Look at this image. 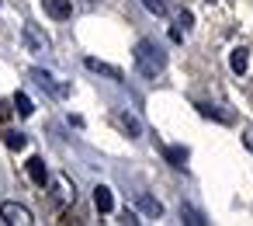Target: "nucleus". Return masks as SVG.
<instances>
[{
	"mask_svg": "<svg viewBox=\"0 0 253 226\" xmlns=\"http://www.w3.org/2000/svg\"><path fill=\"white\" fill-rule=\"evenodd\" d=\"M246 146H250V150H253V132H246Z\"/></svg>",
	"mask_w": 253,
	"mask_h": 226,
	"instance_id": "nucleus-19",
	"label": "nucleus"
},
{
	"mask_svg": "<svg viewBox=\"0 0 253 226\" xmlns=\"http://www.w3.org/2000/svg\"><path fill=\"white\" fill-rule=\"evenodd\" d=\"M115 122L132 136V139H139V132H142V125H139V118H132V115H115Z\"/></svg>",
	"mask_w": 253,
	"mask_h": 226,
	"instance_id": "nucleus-10",
	"label": "nucleus"
},
{
	"mask_svg": "<svg viewBox=\"0 0 253 226\" xmlns=\"http://www.w3.org/2000/svg\"><path fill=\"white\" fill-rule=\"evenodd\" d=\"M198 112H201L205 118H218V122H229V115H225V112H218V108H211V105H198Z\"/></svg>",
	"mask_w": 253,
	"mask_h": 226,
	"instance_id": "nucleus-15",
	"label": "nucleus"
},
{
	"mask_svg": "<svg viewBox=\"0 0 253 226\" xmlns=\"http://www.w3.org/2000/svg\"><path fill=\"white\" fill-rule=\"evenodd\" d=\"M87 70L104 73V77H111V80H122V70H118V66H111V63H101V59H87Z\"/></svg>",
	"mask_w": 253,
	"mask_h": 226,
	"instance_id": "nucleus-8",
	"label": "nucleus"
},
{
	"mask_svg": "<svg viewBox=\"0 0 253 226\" xmlns=\"http://www.w3.org/2000/svg\"><path fill=\"white\" fill-rule=\"evenodd\" d=\"M4 143H7L11 150H25L28 139H25V132H4Z\"/></svg>",
	"mask_w": 253,
	"mask_h": 226,
	"instance_id": "nucleus-14",
	"label": "nucleus"
},
{
	"mask_svg": "<svg viewBox=\"0 0 253 226\" xmlns=\"http://www.w3.org/2000/svg\"><path fill=\"white\" fill-rule=\"evenodd\" d=\"M163 153H167V160H170L177 170H184V164H187V150H184V146H167Z\"/></svg>",
	"mask_w": 253,
	"mask_h": 226,
	"instance_id": "nucleus-11",
	"label": "nucleus"
},
{
	"mask_svg": "<svg viewBox=\"0 0 253 226\" xmlns=\"http://www.w3.org/2000/svg\"><path fill=\"white\" fill-rule=\"evenodd\" d=\"M0 216H4V223H11V226H28L32 223V212L25 205H18V202H4L0 205Z\"/></svg>",
	"mask_w": 253,
	"mask_h": 226,
	"instance_id": "nucleus-2",
	"label": "nucleus"
},
{
	"mask_svg": "<svg viewBox=\"0 0 253 226\" xmlns=\"http://www.w3.org/2000/svg\"><path fill=\"white\" fill-rule=\"evenodd\" d=\"M21 39H25V46H28L32 53H45V49H49V39L39 35L35 25H25V28H21Z\"/></svg>",
	"mask_w": 253,
	"mask_h": 226,
	"instance_id": "nucleus-4",
	"label": "nucleus"
},
{
	"mask_svg": "<svg viewBox=\"0 0 253 226\" xmlns=\"http://www.w3.org/2000/svg\"><path fill=\"white\" fill-rule=\"evenodd\" d=\"M229 66H232L236 73H246V66H250V59H246V49H232V56H229Z\"/></svg>",
	"mask_w": 253,
	"mask_h": 226,
	"instance_id": "nucleus-12",
	"label": "nucleus"
},
{
	"mask_svg": "<svg viewBox=\"0 0 253 226\" xmlns=\"http://www.w3.org/2000/svg\"><path fill=\"white\" fill-rule=\"evenodd\" d=\"M42 7H45V14L56 18V21H66V18L73 14V4H70V0H42Z\"/></svg>",
	"mask_w": 253,
	"mask_h": 226,
	"instance_id": "nucleus-5",
	"label": "nucleus"
},
{
	"mask_svg": "<svg viewBox=\"0 0 253 226\" xmlns=\"http://www.w3.org/2000/svg\"><path fill=\"white\" fill-rule=\"evenodd\" d=\"M94 205H97V212H111L115 209V195H111L108 184H97L94 188Z\"/></svg>",
	"mask_w": 253,
	"mask_h": 226,
	"instance_id": "nucleus-6",
	"label": "nucleus"
},
{
	"mask_svg": "<svg viewBox=\"0 0 253 226\" xmlns=\"http://www.w3.org/2000/svg\"><path fill=\"white\" fill-rule=\"evenodd\" d=\"M132 56H135V66H139L146 77H156V73H163V66H167V56H163L153 42H146V39L135 46V53H132Z\"/></svg>",
	"mask_w": 253,
	"mask_h": 226,
	"instance_id": "nucleus-1",
	"label": "nucleus"
},
{
	"mask_svg": "<svg viewBox=\"0 0 253 226\" xmlns=\"http://www.w3.org/2000/svg\"><path fill=\"white\" fill-rule=\"evenodd\" d=\"M135 205H139L146 216H163V205H160L153 195H135Z\"/></svg>",
	"mask_w": 253,
	"mask_h": 226,
	"instance_id": "nucleus-9",
	"label": "nucleus"
},
{
	"mask_svg": "<svg viewBox=\"0 0 253 226\" xmlns=\"http://www.w3.org/2000/svg\"><path fill=\"white\" fill-rule=\"evenodd\" d=\"M142 7L153 14H167V0H142Z\"/></svg>",
	"mask_w": 253,
	"mask_h": 226,
	"instance_id": "nucleus-17",
	"label": "nucleus"
},
{
	"mask_svg": "<svg viewBox=\"0 0 253 226\" xmlns=\"http://www.w3.org/2000/svg\"><path fill=\"white\" fill-rule=\"evenodd\" d=\"M32 80H35L39 87H45V91H52L56 98H66V94H70V87H66V84H59V80H56L52 73H45V70H32Z\"/></svg>",
	"mask_w": 253,
	"mask_h": 226,
	"instance_id": "nucleus-3",
	"label": "nucleus"
},
{
	"mask_svg": "<svg viewBox=\"0 0 253 226\" xmlns=\"http://www.w3.org/2000/svg\"><path fill=\"white\" fill-rule=\"evenodd\" d=\"M14 112H18L21 118H28V115L35 112V105H32V98H28V94H14Z\"/></svg>",
	"mask_w": 253,
	"mask_h": 226,
	"instance_id": "nucleus-13",
	"label": "nucleus"
},
{
	"mask_svg": "<svg viewBox=\"0 0 253 226\" xmlns=\"http://www.w3.org/2000/svg\"><path fill=\"white\" fill-rule=\"evenodd\" d=\"M28 177H32L35 184H45V181H49V167H45L42 157H32V160H28Z\"/></svg>",
	"mask_w": 253,
	"mask_h": 226,
	"instance_id": "nucleus-7",
	"label": "nucleus"
},
{
	"mask_svg": "<svg viewBox=\"0 0 253 226\" xmlns=\"http://www.w3.org/2000/svg\"><path fill=\"white\" fill-rule=\"evenodd\" d=\"M177 25H184V32H187V28L194 25V14H191V11H180V14H177Z\"/></svg>",
	"mask_w": 253,
	"mask_h": 226,
	"instance_id": "nucleus-18",
	"label": "nucleus"
},
{
	"mask_svg": "<svg viewBox=\"0 0 253 226\" xmlns=\"http://www.w3.org/2000/svg\"><path fill=\"white\" fill-rule=\"evenodd\" d=\"M180 216H184V223H191V226H201V223H205V216L194 212V209H180Z\"/></svg>",
	"mask_w": 253,
	"mask_h": 226,
	"instance_id": "nucleus-16",
	"label": "nucleus"
}]
</instances>
